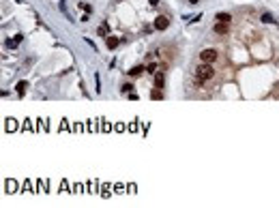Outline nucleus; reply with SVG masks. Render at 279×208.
Instances as JSON below:
<instances>
[{
	"instance_id": "3",
	"label": "nucleus",
	"mask_w": 279,
	"mask_h": 208,
	"mask_svg": "<svg viewBox=\"0 0 279 208\" xmlns=\"http://www.w3.org/2000/svg\"><path fill=\"white\" fill-rule=\"evenodd\" d=\"M170 26V19L165 17V15H157V19H155V24H152V28L155 30H165Z\"/></svg>"
},
{
	"instance_id": "1",
	"label": "nucleus",
	"mask_w": 279,
	"mask_h": 208,
	"mask_svg": "<svg viewBox=\"0 0 279 208\" xmlns=\"http://www.w3.org/2000/svg\"><path fill=\"white\" fill-rule=\"evenodd\" d=\"M213 75H215V69H213L208 62H204L202 67H198V69H195V77H198V80H202V82L210 80Z\"/></svg>"
},
{
	"instance_id": "10",
	"label": "nucleus",
	"mask_w": 279,
	"mask_h": 208,
	"mask_svg": "<svg viewBox=\"0 0 279 208\" xmlns=\"http://www.w3.org/2000/svg\"><path fill=\"white\" fill-rule=\"evenodd\" d=\"M26 86H28V82H17V88H15V90H17V94H19V97H24Z\"/></svg>"
},
{
	"instance_id": "16",
	"label": "nucleus",
	"mask_w": 279,
	"mask_h": 208,
	"mask_svg": "<svg viewBox=\"0 0 279 208\" xmlns=\"http://www.w3.org/2000/svg\"><path fill=\"white\" fill-rule=\"evenodd\" d=\"M6 47H9V49H15V47H17V41H15V39H13V41H6Z\"/></svg>"
},
{
	"instance_id": "11",
	"label": "nucleus",
	"mask_w": 279,
	"mask_h": 208,
	"mask_svg": "<svg viewBox=\"0 0 279 208\" xmlns=\"http://www.w3.org/2000/svg\"><path fill=\"white\" fill-rule=\"evenodd\" d=\"M262 22H264V24H275L277 19H275L271 13H264V15H262Z\"/></svg>"
},
{
	"instance_id": "14",
	"label": "nucleus",
	"mask_w": 279,
	"mask_h": 208,
	"mask_svg": "<svg viewBox=\"0 0 279 208\" xmlns=\"http://www.w3.org/2000/svg\"><path fill=\"white\" fill-rule=\"evenodd\" d=\"M13 129H17L15 120H6V131H13Z\"/></svg>"
},
{
	"instance_id": "13",
	"label": "nucleus",
	"mask_w": 279,
	"mask_h": 208,
	"mask_svg": "<svg viewBox=\"0 0 279 208\" xmlns=\"http://www.w3.org/2000/svg\"><path fill=\"white\" fill-rule=\"evenodd\" d=\"M94 90H97V94L101 92V84H99V73H94Z\"/></svg>"
},
{
	"instance_id": "15",
	"label": "nucleus",
	"mask_w": 279,
	"mask_h": 208,
	"mask_svg": "<svg viewBox=\"0 0 279 208\" xmlns=\"http://www.w3.org/2000/svg\"><path fill=\"white\" fill-rule=\"evenodd\" d=\"M146 71H148V73H157V64H155V62H150V64L146 67Z\"/></svg>"
},
{
	"instance_id": "17",
	"label": "nucleus",
	"mask_w": 279,
	"mask_h": 208,
	"mask_svg": "<svg viewBox=\"0 0 279 208\" xmlns=\"http://www.w3.org/2000/svg\"><path fill=\"white\" fill-rule=\"evenodd\" d=\"M131 88H133L131 84H125V86H123V92H131Z\"/></svg>"
},
{
	"instance_id": "4",
	"label": "nucleus",
	"mask_w": 279,
	"mask_h": 208,
	"mask_svg": "<svg viewBox=\"0 0 279 208\" xmlns=\"http://www.w3.org/2000/svg\"><path fill=\"white\" fill-rule=\"evenodd\" d=\"M217 35H228L230 32V24H223V22H215V28H213Z\"/></svg>"
},
{
	"instance_id": "8",
	"label": "nucleus",
	"mask_w": 279,
	"mask_h": 208,
	"mask_svg": "<svg viewBox=\"0 0 279 208\" xmlns=\"http://www.w3.org/2000/svg\"><path fill=\"white\" fill-rule=\"evenodd\" d=\"M150 99H155V101H163V92H161V88H155V90L150 92Z\"/></svg>"
},
{
	"instance_id": "12",
	"label": "nucleus",
	"mask_w": 279,
	"mask_h": 208,
	"mask_svg": "<svg viewBox=\"0 0 279 208\" xmlns=\"http://www.w3.org/2000/svg\"><path fill=\"white\" fill-rule=\"evenodd\" d=\"M107 32H110L107 24H101V26H99V30H97V35H101V37H107Z\"/></svg>"
},
{
	"instance_id": "6",
	"label": "nucleus",
	"mask_w": 279,
	"mask_h": 208,
	"mask_svg": "<svg viewBox=\"0 0 279 208\" xmlns=\"http://www.w3.org/2000/svg\"><path fill=\"white\" fill-rule=\"evenodd\" d=\"M215 22H223V24H230V22H232V17H230L228 13H217V15H215Z\"/></svg>"
},
{
	"instance_id": "9",
	"label": "nucleus",
	"mask_w": 279,
	"mask_h": 208,
	"mask_svg": "<svg viewBox=\"0 0 279 208\" xmlns=\"http://www.w3.org/2000/svg\"><path fill=\"white\" fill-rule=\"evenodd\" d=\"M144 71H146V67H133V69L129 71V75H131V77H138V75H142Z\"/></svg>"
},
{
	"instance_id": "7",
	"label": "nucleus",
	"mask_w": 279,
	"mask_h": 208,
	"mask_svg": "<svg viewBox=\"0 0 279 208\" xmlns=\"http://www.w3.org/2000/svg\"><path fill=\"white\" fill-rule=\"evenodd\" d=\"M105 45H107V49H116V47H118V39H116V37H107V39H105Z\"/></svg>"
},
{
	"instance_id": "5",
	"label": "nucleus",
	"mask_w": 279,
	"mask_h": 208,
	"mask_svg": "<svg viewBox=\"0 0 279 208\" xmlns=\"http://www.w3.org/2000/svg\"><path fill=\"white\" fill-rule=\"evenodd\" d=\"M163 86H165V73L157 71L155 73V88H163Z\"/></svg>"
},
{
	"instance_id": "18",
	"label": "nucleus",
	"mask_w": 279,
	"mask_h": 208,
	"mask_svg": "<svg viewBox=\"0 0 279 208\" xmlns=\"http://www.w3.org/2000/svg\"><path fill=\"white\" fill-rule=\"evenodd\" d=\"M189 2H191V4H198V2H200V0H189Z\"/></svg>"
},
{
	"instance_id": "2",
	"label": "nucleus",
	"mask_w": 279,
	"mask_h": 208,
	"mask_svg": "<svg viewBox=\"0 0 279 208\" xmlns=\"http://www.w3.org/2000/svg\"><path fill=\"white\" fill-rule=\"evenodd\" d=\"M200 60H202V62H208V64L215 62V60H217V49H204V52L200 54Z\"/></svg>"
}]
</instances>
